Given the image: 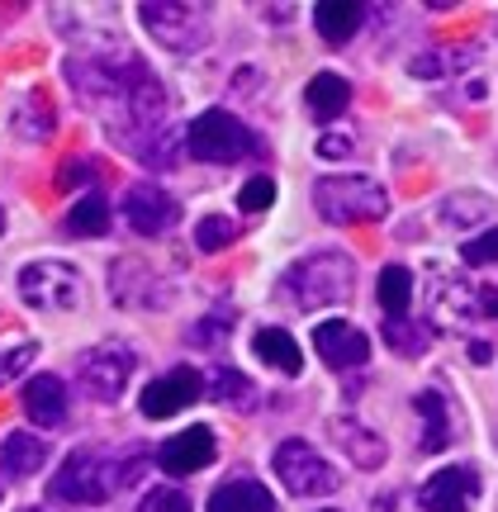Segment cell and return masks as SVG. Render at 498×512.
Segmentation results:
<instances>
[{
  "mask_svg": "<svg viewBox=\"0 0 498 512\" xmlns=\"http://www.w3.org/2000/svg\"><path fill=\"white\" fill-rule=\"evenodd\" d=\"M67 228H72L76 238H100V233L110 228V204H105V195H81V200L67 209Z\"/></svg>",
  "mask_w": 498,
  "mask_h": 512,
  "instance_id": "22",
  "label": "cell"
},
{
  "mask_svg": "<svg viewBox=\"0 0 498 512\" xmlns=\"http://www.w3.org/2000/svg\"><path fill=\"white\" fill-rule=\"evenodd\" d=\"M252 351H257L261 361L271 370H280V375H299L304 370V356H299V342L290 337L285 328H261L257 337H252Z\"/></svg>",
  "mask_w": 498,
  "mask_h": 512,
  "instance_id": "17",
  "label": "cell"
},
{
  "mask_svg": "<svg viewBox=\"0 0 498 512\" xmlns=\"http://www.w3.org/2000/svg\"><path fill=\"white\" fill-rule=\"evenodd\" d=\"M91 176H95V162H81V157H76V162H67V171L57 176V185H76V181H91Z\"/></svg>",
  "mask_w": 498,
  "mask_h": 512,
  "instance_id": "33",
  "label": "cell"
},
{
  "mask_svg": "<svg viewBox=\"0 0 498 512\" xmlns=\"http://www.w3.org/2000/svg\"><path fill=\"white\" fill-rule=\"evenodd\" d=\"M43 460H48V446L34 432H10L0 446V470L10 479H29L34 470H43Z\"/></svg>",
  "mask_w": 498,
  "mask_h": 512,
  "instance_id": "16",
  "label": "cell"
},
{
  "mask_svg": "<svg viewBox=\"0 0 498 512\" xmlns=\"http://www.w3.org/2000/svg\"><path fill=\"white\" fill-rule=\"evenodd\" d=\"M271 460H276L280 484H285L290 494H299V498L337 494V484H342V475L318 456V446H309V441H280Z\"/></svg>",
  "mask_w": 498,
  "mask_h": 512,
  "instance_id": "7",
  "label": "cell"
},
{
  "mask_svg": "<svg viewBox=\"0 0 498 512\" xmlns=\"http://www.w3.org/2000/svg\"><path fill=\"white\" fill-rule=\"evenodd\" d=\"M185 147H190V157H200V162H238L252 152V133L242 128V119H233L228 110H204L195 124L185 128Z\"/></svg>",
  "mask_w": 498,
  "mask_h": 512,
  "instance_id": "6",
  "label": "cell"
},
{
  "mask_svg": "<svg viewBox=\"0 0 498 512\" xmlns=\"http://www.w3.org/2000/svg\"><path fill=\"white\" fill-rule=\"evenodd\" d=\"M361 15H366V10H361L356 0H323L314 10V29L328 38V43H347V38L361 29Z\"/></svg>",
  "mask_w": 498,
  "mask_h": 512,
  "instance_id": "20",
  "label": "cell"
},
{
  "mask_svg": "<svg viewBox=\"0 0 498 512\" xmlns=\"http://www.w3.org/2000/svg\"><path fill=\"white\" fill-rule=\"evenodd\" d=\"M209 389H214V399L228 403V408H247L252 394H257V384L247 380V375H238V370H219V375L209 380Z\"/></svg>",
  "mask_w": 498,
  "mask_h": 512,
  "instance_id": "26",
  "label": "cell"
},
{
  "mask_svg": "<svg viewBox=\"0 0 498 512\" xmlns=\"http://www.w3.org/2000/svg\"><path fill=\"white\" fill-rule=\"evenodd\" d=\"M351 280H356V266L351 256L342 252H318V256H304L285 271V290L295 294V304L304 309H323V304H337L351 294Z\"/></svg>",
  "mask_w": 498,
  "mask_h": 512,
  "instance_id": "1",
  "label": "cell"
},
{
  "mask_svg": "<svg viewBox=\"0 0 498 512\" xmlns=\"http://www.w3.org/2000/svg\"><path fill=\"white\" fill-rule=\"evenodd\" d=\"M385 337H389V347H404L408 356L423 347V332L408 328V318H389V323H385Z\"/></svg>",
  "mask_w": 498,
  "mask_h": 512,
  "instance_id": "31",
  "label": "cell"
},
{
  "mask_svg": "<svg viewBox=\"0 0 498 512\" xmlns=\"http://www.w3.org/2000/svg\"><path fill=\"white\" fill-rule=\"evenodd\" d=\"M214 456H219L214 432H209V427H185V432H176V437L157 451V465H162L166 475H195V470H204Z\"/></svg>",
  "mask_w": 498,
  "mask_h": 512,
  "instance_id": "13",
  "label": "cell"
},
{
  "mask_svg": "<svg viewBox=\"0 0 498 512\" xmlns=\"http://www.w3.org/2000/svg\"><path fill=\"white\" fill-rule=\"evenodd\" d=\"M228 242H238V223L223 219V214H204L200 223H195V247L200 252H223Z\"/></svg>",
  "mask_w": 498,
  "mask_h": 512,
  "instance_id": "25",
  "label": "cell"
},
{
  "mask_svg": "<svg viewBox=\"0 0 498 512\" xmlns=\"http://www.w3.org/2000/svg\"><path fill=\"white\" fill-rule=\"evenodd\" d=\"M204 394V375L190 366H176L166 370V375H157V380L138 394V408H143V418L162 422V418H176V413H185L190 403Z\"/></svg>",
  "mask_w": 498,
  "mask_h": 512,
  "instance_id": "9",
  "label": "cell"
},
{
  "mask_svg": "<svg viewBox=\"0 0 498 512\" xmlns=\"http://www.w3.org/2000/svg\"><path fill=\"white\" fill-rule=\"evenodd\" d=\"M138 512H190V498L181 494V489H152L143 503H138Z\"/></svg>",
  "mask_w": 498,
  "mask_h": 512,
  "instance_id": "30",
  "label": "cell"
},
{
  "mask_svg": "<svg viewBox=\"0 0 498 512\" xmlns=\"http://www.w3.org/2000/svg\"><path fill=\"white\" fill-rule=\"evenodd\" d=\"M143 29H148L162 48L171 53H200L209 38V10L204 5H162V0H143L138 5Z\"/></svg>",
  "mask_w": 498,
  "mask_h": 512,
  "instance_id": "5",
  "label": "cell"
},
{
  "mask_svg": "<svg viewBox=\"0 0 498 512\" xmlns=\"http://www.w3.org/2000/svg\"><path fill=\"white\" fill-rule=\"evenodd\" d=\"M38 356V342H15V347L0 351V384H10L15 375H24V370L34 366Z\"/></svg>",
  "mask_w": 498,
  "mask_h": 512,
  "instance_id": "28",
  "label": "cell"
},
{
  "mask_svg": "<svg viewBox=\"0 0 498 512\" xmlns=\"http://www.w3.org/2000/svg\"><path fill=\"white\" fill-rule=\"evenodd\" d=\"M323 512H337V508H323Z\"/></svg>",
  "mask_w": 498,
  "mask_h": 512,
  "instance_id": "39",
  "label": "cell"
},
{
  "mask_svg": "<svg viewBox=\"0 0 498 512\" xmlns=\"http://www.w3.org/2000/svg\"><path fill=\"white\" fill-rule=\"evenodd\" d=\"M19 299L38 313H67L81 304V271L72 261H29L19 271Z\"/></svg>",
  "mask_w": 498,
  "mask_h": 512,
  "instance_id": "4",
  "label": "cell"
},
{
  "mask_svg": "<svg viewBox=\"0 0 498 512\" xmlns=\"http://www.w3.org/2000/svg\"><path fill=\"white\" fill-rule=\"evenodd\" d=\"M332 437H337V446H342V451H347L361 470H375V465L385 460V441L375 437L370 427H361V422L337 418V422H332Z\"/></svg>",
  "mask_w": 498,
  "mask_h": 512,
  "instance_id": "18",
  "label": "cell"
},
{
  "mask_svg": "<svg viewBox=\"0 0 498 512\" xmlns=\"http://www.w3.org/2000/svg\"><path fill=\"white\" fill-rule=\"evenodd\" d=\"M461 256L470 261V266H494L498 261V228H489V233H480V238H470L461 247Z\"/></svg>",
  "mask_w": 498,
  "mask_h": 512,
  "instance_id": "29",
  "label": "cell"
},
{
  "mask_svg": "<svg viewBox=\"0 0 498 512\" xmlns=\"http://www.w3.org/2000/svg\"><path fill=\"white\" fill-rule=\"evenodd\" d=\"M133 366H138L133 347H124V342H105V347H95V351L81 356V389H86L95 403H114L119 394H124Z\"/></svg>",
  "mask_w": 498,
  "mask_h": 512,
  "instance_id": "8",
  "label": "cell"
},
{
  "mask_svg": "<svg viewBox=\"0 0 498 512\" xmlns=\"http://www.w3.org/2000/svg\"><path fill=\"white\" fill-rule=\"evenodd\" d=\"M238 204L247 214H261V209H271L276 204V181L271 176H252V181L238 190Z\"/></svg>",
  "mask_w": 498,
  "mask_h": 512,
  "instance_id": "27",
  "label": "cell"
},
{
  "mask_svg": "<svg viewBox=\"0 0 498 512\" xmlns=\"http://www.w3.org/2000/svg\"><path fill=\"white\" fill-rule=\"evenodd\" d=\"M480 313L498 318V290H480Z\"/></svg>",
  "mask_w": 498,
  "mask_h": 512,
  "instance_id": "37",
  "label": "cell"
},
{
  "mask_svg": "<svg viewBox=\"0 0 498 512\" xmlns=\"http://www.w3.org/2000/svg\"><path fill=\"white\" fill-rule=\"evenodd\" d=\"M413 76H442V57H418V62H413Z\"/></svg>",
  "mask_w": 498,
  "mask_h": 512,
  "instance_id": "35",
  "label": "cell"
},
{
  "mask_svg": "<svg viewBox=\"0 0 498 512\" xmlns=\"http://www.w3.org/2000/svg\"><path fill=\"white\" fill-rule=\"evenodd\" d=\"M380 309L389 318H408V309H413V275L404 266H385L380 271Z\"/></svg>",
  "mask_w": 498,
  "mask_h": 512,
  "instance_id": "23",
  "label": "cell"
},
{
  "mask_svg": "<svg viewBox=\"0 0 498 512\" xmlns=\"http://www.w3.org/2000/svg\"><path fill=\"white\" fill-rule=\"evenodd\" d=\"M124 219H129L133 233H143V238H162L171 223L181 219V204L166 195L162 185H129V195H124Z\"/></svg>",
  "mask_w": 498,
  "mask_h": 512,
  "instance_id": "10",
  "label": "cell"
},
{
  "mask_svg": "<svg viewBox=\"0 0 498 512\" xmlns=\"http://www.w3.org/2000/svg\"><path fill=\"white\" fill-rule=\"evenodd\" d=\"M470 361H475V366H489V361H494V347H489V342H470Z\"/></svg>",
  "mask_w": 498,
  "mask_h": 512,
  "instance_id": "36",
  "label": "cell"
},
{
  "mask_svg": "<svg viewBox=\"0 0 498 512\" xmlns=\"http://www.w3.org/2000/svg\"><path fill=\"white\" fill-rule=\"evenodd\" d=\"M304 100H309V110H314L318 119H337V114L351 105L347 76H337V72L309 76V86H304Z\"/></svg>",
  "mask_w": 498,
  "mask_h": 512,
  "instance_id": "19",
  "label": "cell"
},
{
  "mask_svg": "<svg viewBox=\"0 0 498 512\" xmlns=\"http://www.w3.org/2000/svg\"><path fill=\"white\" fill-rule=\"evenodd\" d=\"M484 214H489V200H484V195H470V200H451L446 204V219L451 223H461V219H484Z\"/></svg>",
  "mask_w": 498,
  "mask_h": 512,
  "instance_id": "32",
  "label": "cell"
},
{
  "mask_svg": "<svg viewBox=\"0 0 498 512\" xmlns=\"http://www.w3.org/2000/svg\"><path fill=\"white\" fill-rule=\"evenodd\" d=\"M24 413L38 422V427H57V422L67 418V384L57 380V375H34V380L24 384Z\"/></svg>",
  "mask_w": 498,
  "mask_h": 512,
  "instance_id": "14",
  "label": "cell"
},
{
  "mask_svg": "<svg viewBox=\"0 0 498 512\" xmlns=\"http://www.w3.org/2000/svg\"><path fill=\"white\" fill-rule=\"evenodd\" d=\"M314 351H318V361H323V366L351 370V366H366L370 337L361 328L342 323V318H328V323H318L314 328Z\"/></svg>",
  "mask_w": 498,
  "mask_h": 512,
  "instance_id": "12",
  "label": "cell"
},
{
  "mask_svg": "<svg viewBox=\"0 0 498 512\" xmlns=\"http://www.w3.org/2000/svg\"><path fill=\"white\" fill-rule=\"evenodd\" d=\"M347 147H351V138H337V133H328V138L318 143V152H323V157H342Z\"/></svg>",
  "mask_w": 498,
  "mask_h": 512,
  "instance_id": "34",
  "label": "cell"
},
{
  "mask_svg": "<svg viewBox=\"0 0 498 512\" xmlns=\"http://www.w3.org/2000/svg\"><path fill=\"white\" fill-rule=\"evenodd\" d=\"M480 498V475L470 465H451V470H437L418 489V503L423 512H470V503Z\"/></svg>",
  "mask_w": 498,
  "mask_h": 512,
  "instance_id": "11",
  "label": "cell"
},
{
  "mask_svg": "<svg viewBox=\"0 0 498 512\" xmlns=\"http://www.w3.org/2000/svg\"><path fill=\"white\" fill-rule=\"evenodd\" d=\"M15 133L34 138V143L53 133V105H48V95H43V91H29V95H24V105L15 110Z\"/></svg>",
  "mask_w": 498,
  "mask_h": 512,
  "instance_id": "24",
  "label": "cell"
},
{
  "mask_svg": "<svg viewBox=\"0 0 498 512\" xmlns=\"http://www.w3.org/2000/svg\"><path fill=\"white\" fill-rule=\"evenodd\" d=\"M418 413H423L427 432H423V451H446L451 446V422H446V399L437 389L418 394Z\"/></svg>",
  "mask_w": 498,
  "mask_h": 512,
  "instance_id": "21",
  "label": "cell"
},
{
  "mask_svg": "<svg viewBox=\"0 0 498 512\" xmlns=\"http://www.w3.org/2000/svg\"><path fill=\"white\" fill-rule=\"evenodd\" d=\"M119 479H129V475H124L105 451L81 446V451H72V456L62 460V470L53 475L48 494L62 498V503H105V498L119 489Z\"/></svg>",
  "mask_w": 498,
  "mask_h": 512,
  "instance_id": "2",
  "label": "cell"
},
{
  "mask_svg": "<svg viewBox=\"0 0 498 512\" xmlns=\"http://www.w3.org/2000/svg\"><path fill=\"white\" fill-rule=\"evenodd\" d=\"M209 512H276V498L257 479H228L223 489H214Z\"/></svg>",
  "mask_w": 498,
  "mask_h": 512,
  "instance_id": "15",
  "label": "cell"
},
{
  "mask_svg": "<svg viewBox=\"0 0 498 512\" xmlns=\"http://www.w3.org/2000/svg\"><path fill=\"white\" fill-rule=\"evenodd\" d=\"M0 233H5V209H0Z\"/></svg>",
  "mask_w": 498,
  "mask_h": 512,
  "instance_id": "38",
  "label": "cell"
},
{
  "mask_svg": "<svg viewBox=\"0 0 498 512\" xmlns=\"http://www.w3.org/2000/svg\"><path fill=\"white\" fill-rule=\"evenodd\" d=\"M24 512H38V508H24Z\"/></svg>",
  "mask_w": 498,
  "mask_h": 512,
  "instance_id": "40",
  "label": "cell"
},
{
  "mask_svg": "<svg viewBox=\"0 0 498 512\" xmlns=\"http://www.w3.org/2000/svg\"><path fill=\"white\" fill-rule=\"evenodd\" d=\"M314 204L328 223H375L389 209V195L366 176H323L314 185Z\"/></svg>",
  "mask_w": 498,
  "mask_h": 512,
  "instance_id": "3",
  "label": "cell"
}]
</instances>
